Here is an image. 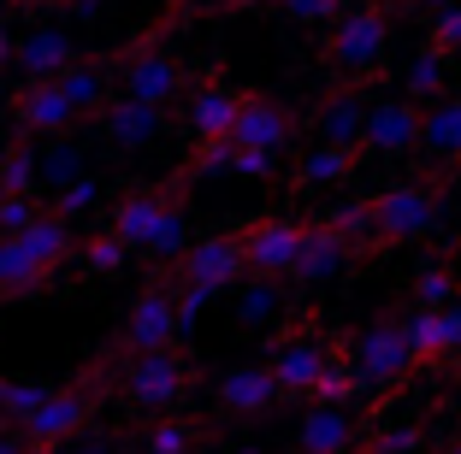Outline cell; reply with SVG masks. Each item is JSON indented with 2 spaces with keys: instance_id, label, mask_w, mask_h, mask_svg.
Segmentation results:
<instances>
[{
  "instance_id": "1",
  "label": "cell",
  "mask_w": 461,
  "mask_h": 454,
  "mask_svg": "<svg viewBox=\"0 0 461 454\" xmlns=\"http://www.w3.org/2000/svg\"><path fill=\"white\" fill-rule=\"evenodd\" d=\"M107 230L131 248V254L154 260H177L190 248V200H184V183L166 177V183H142V189H124L119 200L107 207Z\"/></svg>"
},
{
  "instance_id": "2",
  "label": "cell",
  "mask_w": 461,
  "mask_h": 454,
  "mask_svg": "<svg viewBox=\"0 0 461 454\" xmlns=\"http://www.w3.org/2000/svg\"><path fill=\"white\" fill-rule=\"evenodd\" d=\"M77 248H83L77 225L48 207L30 230H18V236L0 242V301H30V295H41L59 278V266L77 260Z\"/></svg>"
},
{
  "instance_id": "3",
  "label": "cell",
  "mask_w": 461,
  "mask_h": 454,
  "mask_svg": "<svg viewBox=\"0 0 461 454\" xmlns=\"http://www.w3.org/2000/svg\"><path fill=\"white\" fill-rule=\"evenodd\" d=\"M195 384H202V366L184 354V343L149 348V354H124L119 348V396L131 414H142V419L172 414V407L190 401Z\"/></svg>"
},
{
  "instance_id": "4",
  "label": "cell",
  "mask_w": 461,
  "mask_h": 454,
  "mask_svg": "<svg viewBox=\"0 0 461 454\" xmlns=\"http://www.w3.org/2000/svg\"><path fill=\"white\" fill-rule=\"evenodd\" d=\"M166 272H172L177 295H184V319H195L213 295L237 289V283L249 278L243 230H213V236H195L177 260H166Z\"/></svg>"
},
{
  "instance_id": "5",
  "label": "cell",
  "mask_w": 461,
  "mask_h": 454,
  "mask_svg": "<svg viewBox=\"0 0 461 454\" xmlns=\"http://www.w3.org/2000/svg\"><path fill=\"white\" fill-rule=\"evenodd\" d=\"M384 54H391V13L384 6H361L349 0L338 18H331V36H326V66L338 77H379L384 71Z\"/></svg>"
},
{
  "instance_id": "6",
  "label": "cell",
  "mask_w": 461,
  "mask_h": 454,
  "mask_svg": "<svg viewBox=\"0 0 461 454\" xmlns=\"http://www.w3.org/2000/svg\"><path fill=\"white\" fill-rule=\"evenodd\" d=\"M184 331H190V319H184V295H177L172 272L154 266V278L131 295V313H124V325H119V348L124 354H149V348L184 343Z\"/></svg>"
},
{
  "instance_id": "7",
  "label": "cell",
  "mask_w": 461,
  "mask_h": 454,
  "mask_svg": "<svg viewBox=\"0 0 461 454\" xmlns=\"http://www.w3.org/2000/svg\"><path fill=\"white\" fill-rule=\"evenodd\" d=\"M6 119H13L18 136H71L89 124V112H83L66 77H24L6 101Z\"/></svg>"
},
{
  "instance_id": "8",
  "label": "cell",
  "mask_w": 461,
  "mask_h": 454,
  "mask_svg": "<svg viewBox=\"0 0 461 454\" xmlns=\"http://www.w3.org/2000/svg\"><path fill=\"white\" fill-rule=\"evenodd\" d=\"M338 348L343 343L308 331V325L272 336V343H267V366H272V378H278V389H285V401H308L313 384H320V372L331 366V354H338Z\"/></svg>"
},
{
  "instance_id": "9",
  "label": "cell",
  "mask_w": 461,
  "mask_h": 454,
  "mask_svg": "<svg viewBox=\"0 0 461 454\" xmlns=\"http://www.w3.org/2000/svg\"><path fill=\"white\" fill-rule=\"evenodd\" d=\"M243 107H249V89H230L219 71H207V77L190 83V94H184L177 119H184L190 142H230V130H237Z\"/></svg>"
},
{
  "instance_id": "10",
  "label": "cell",
  "mask_w": 461,
  "mask_h": 454,
  "mask_svg": "<svg viewBox=\"0 0 461 454\" xmlns=\"http://www.w3.org/2000/svg\"><path fill=\"white\" fill-rule=\"evenodd\" d=\"M349 361H355V372H361L366 396H373V389H384V384H402V378L420 366V354L408 348L402 319H384V325H366L361 336H349Z\"/></svg>"
},
{
  "instance_id": "11",
  "label": "cell",
  "mask_w": 461,
  "mask_h": 454,
  "mask_svg": "<svg viewBox=\"0 0 461 454\" xmlns=\"http://www.w3.org/2000/svg\"><path fill=\"white\" fill-rule=\"evenodd\" d=\"M373 225H379V248L420 242L438 225V189L432 183H396L384 195H373Z\"/></svg>"
},
{
  "instance_id": "12",
  "label": "cell",
  "mask_w": 461,
  "mask_h": 454,
  "mask_svg": "<svg viewBox=\"0 0 461 454\" xmlns=\"http://www.w3.org/2000/svg\"><path fill=\"white\" fill-rule=\"evenodd\" d=\"M243 230V254H249V272H267V278H290L302 260V242H308V225L290 213H260L249 218Z\"/></svg>"
},
{
  "instance_id": "13",
  "label": "cell",
  "mask_w": 461,
  "mask_h": 454,
  "mask_svg": "<svg viewBox=\"0 0 461 454\" xmlns=\"http://www.w3.org/2000/svg\"><path fill=\"white\" fill-rule=\"evenodd\" d=\"M420 130H426V107L414 94H384L366 107V136L361 147L379 154V160H402V154H420Z\"/></svg>"
},
{
  "instance_id": "14",
  "label": "cell",
  "mask_w": 461,
  "mask_h": 454,
  "mask_svg": "<svg viewBox=\"0 0 461 454\" xmlns=\"http://www.w3.org/2000/svg\"><path fill=\"white\" fill-rule=\"evenodd\" d=\"M166 119H172V107H149V101L113 94L107 107L95 112V130L113 154H142V147H154V136L166 130Z\"/></svg>"
},
{
  "instance_id": "15",
  "label": "cell",
  "mask_w": 461,
  "mask_h": 454,
  "mask_svg": "<svg viewBox=\"0 0 461 454\" xmlns=\"http://www.w3.org/2000/svg\"><path fill=\"white\" fill-rule=\"evenodd\" d=\"M296 130H302V119H296L290 101L249 89V107H243V119H237V130H230V142H237V147H272V154H285V147L296 142Z\"/></svg>"
},
{
  "instance_id": "16",
  "label": "cell",
  "mask_w": 461,
  "mask_h": 454,
  "mask_svg": "<svg viewBox=\"0 0 461 454\" xmlns=\"http://www.w3.org/2000/svg\"><path fill=\"white\" fill-rule=\"evenodd\" d=\"M349 260H355V242L343 236L331 218H313V225H308V242H302V260H296V272H290V278L313 289V283H331L343 266H349Z\"/></svg>"
},
{
  "instance_id": "17",
  "label": "cell",
  "mask_w": 461,
  "mask_h": 454,
  "mask_svg": "<svg viewBox=\"0 0 461 454\" xmlns=\"http://www.w3.org/2000/svg\"><path fill=\"white\" fill-rule=\"evenodd\" d=\"M355 419L343 414V401H313L296 419V454H355Z\"/></svg>"
},
{
  "instance_id": "18",
  "label": "cell",
  "mask_w": 461,
  "mask_h": 454,
  "mask_svg": "<svg viewBox=\"0 0 461 454\" xmlns=\"http://www.w3.org/2000/svg\"><path fill=\"white\" fill-rule=\"evenodd\" d=\"M213 401L225 407L230 419H260L272 407V401H285V389H278V378H272V366H237V372L219 378Z\"/></svg>"
},
{
  "instance_id": "19",
  "label": "cell",
  "mask_w": 461,
  "mask_h": 454,
  "mask_svg": "<svg viewBox=\"0 0 461 454\" xmlns=\"http://www.w3.org/2000/svg\"><path fill=\"white\" fill-rule=\"evenodd\" d=\"M202 437H207L202 419L184 414V407H172V414H154V425L136 437L131 454H202Z\"/></svg>"
},
{
  "instance_id": "20",
  "label": "cell",
  "mask_w": 461,
  "mask_h": 454,
  "mask_svg": "<svg viewBox=\"0 0 461 454\" xmlns=\"http://www.w3.org/2000/svg\"><path fill=\"white\" fill-rule=\"evenodd\" d=\"M366 107H373V101H361L355 89L326 94V101L313 107V130H320V142H349V147H361V136H366Z\"/></svg>"
},
{
  "instance_id": "21",
  "label": "cell",
  "mask_w": 461,
  "mask_h": 454,
  "mask_svg": "<svg viewBox=\"0 0 461 454\" xmlns=\"http://www.w3.org/2000/svg\"><path fill=\"white\" fill-rule=\"evenodd\" d=\"M71 59H77V48H71L66 30H30L13 48V66L24 71V77H59Z\"/></svg>"
},
{
  "instance_id": "22",
  "label": "cell",
  "mask_w": 461,
  "mask_h": 454,
  "mask_svg": "<svg viewBox=\"0 0 461 454\" xmlns=\"http://www.w3.org/2000/svg\"><path fill=\"white\" fill-rule=\"evenodd\" d=\"M420 154L438 165L461 160V94H444L426 107V130H420Z\"/></svg>"
},
{
  "instance_id": "23",
  "label": "cell",
  "mask_w": 461,
  "mask_h": 454,
  "mask_svg": "<svg viewBox=\"0 0 461 454\" xmlns=\"http://www.w3.org/2000/svg\"><path fill=\"white\" fill-rule=\"evenodd\" d=\"M285 278H267V272H249L243 295H237V325L243 331H272V319L290 307V295L278 289Z\"/></svg>"
},
{
  "instance_id": "24",
  "label": "cell",
  "mask_w": 461,
  "mask_h": 454,
  "mask_svg": "<svg viewBox=\"0 0 461 454\" xmlns=\"http://www.w3.org/2000/svg\"><path fill=\"white\" fill-rule=\"evenodd\" d=\"M355 160H361V147H349V142H320L313 154H302V165H296V177H290V183H296V189H331V183H343V177L355 172Z\"/></svg>"
},
{
  "instance_id": "25",
  "label": "cell",
  "mask_w": 461,
  "mask_h": 454,
  "mask_svg": "<svg viewBox=\"0 0 461 454\" xmlns=\"http://www.w3.org/2000/svg\"><path fill=\"white\" fill-rule=\"evenodd\" d=\"M444 89H449V54L438 41H426L420 54H414V66L402 71V94H414L420 107H432V101H444Z\"/></svg>"
},
{
  "instance_id": "26",
  "label": "cell",
  "mask_w": 461,
  "mask_h": 454,
  "mask_svg": "<svg viewBox=\"0 0 461 454\" xmlns=\"http://www.w3.org/2000/svg\"><path fill=\"white\" fill-rule=\"evenodd\" d=\"M54 384L48 378H0V425H30L48 407Z\"/></svg>"
},
{
  "instance_id": "27",
  "label": "cell",
  "mask_w": 461,
  "mask_h": 454,
  "mask_svg": "<svg viewBox=\"0 0 461 454\" xmlns=\"http://www.w3.org/2000/svg\"><path fill=\"white\" fill-rule=\"evenodd\" d=\"M402 336H408V348L420 354V366L426 361H444V307H414L402 313Z\"/></svg>"
},
{
  "instance_id": "28",
  "label": "cell",
  "mask_w": 461,
  "mask_h": 454,
  "mask_svg": "<svg viewBox=\"0 0 461 454\" xmlns=\"http://www.w3.org/2000/svg\"><path fill=\"white\" fill-rule=\"evenodd\" d=\"M89 172V154H83V142H59L54 136V147H41V183H48V195L54 189H66V183H77V177Z\"/></svg>"
},
{
  "instance_id": "29",
  "label": "cell",
  "mask_w": 461,
  "mask_h": 454,
  "mask_svg": "<svg viewBox=\"0 0 461 454\" xmlns=\"http://www.w3.org/2000/svg\"><path fill=\"white\" fill-rule=\"evenodd\" d=\"M107 195V177L101 172H83L77 183H66V189H54V195H48V207H54L59 218H71V225H77L83 213H95V200Z\"/></svg>"
},
{
  "instance_id": "30",
  "label": "cell",
  "mask_w": 461,
  "mask_h": 454,
  "mask_svg": "<svg viewBox=\"0 0 461 454\" xmlns=\"http://www.w3.org/2000/svg\"><path fill=\"white\" fill-rule=\"evenodd\" d=\"M77 260H83V272H89V278H113V272H124V260H131V248H124V242L113 236L107 225H101L95 236H83Z\"/></svg>"
},
{
  "instance_id": "31",
  "label": "cell",
  "mask_w": 461,
  "mask_h": 454,
  "mask_svg": "<svg viewBox=\"0 0 461 454\" xmlns=\"http://www.w3.org/2000/svg\"><path fill=\"white\" fill-rule=\"evenodd\" d=\"M41 213H48V195H36V189H0V242L30 230Z\"/></svg>"
},
{
  "instance_id": "32",
  "label": "cell",
  "mask_w": 461,
  "mask_h": 454,
  "mask_svg": "<svg viewBox=\"0 0 461 454\" xmlns=\"http://www.w3.org/2000/svg\"><path fill=\"white\" fill-rule=\"evenodd\" d=\"M408 295H414L420 307H449V301L461 295V283H456V272H449V266H426L420 278H414V289H408Z\"/></svg>"
},
{
  "instance_id": "33",
  "label": "cell",
  "mask_w": 461,
  "mask_h": 454,
  "mask_svg": "<svg viewBox=\"0 0 461 454\" xmlns=\"http://www.w3.org/2000/svg\"><path fill=\"white\" fill-rule=\"evenodd\" d=\"M343 6H349V0H278V13H285L290 24H331Z\"/></svg>"
},
{
  "instance_id": "34",
  "label": "cell",
  "mask_w": 461,
  "mask_h": 454,
  "mask_svg": "<svg viewBox=\"0 0 461 454\" xmlns=\"http://www.w3.org/2000/svg\"><path fill=\"white\" fill-rule=\"evenodd\" d=\"M278 160H285V154H272V147H237V154H230V172L267 183V177H278Z\"/></svg>"
},
{
  "instance_id": "35",
  "label": "cell",
  "mask_w": 461,
  "mask_h": 454,
  "mask_svg": "<svg viewBox=\"0 0 461 454\" xmlns=\"http://www.w3.org/2000/svg\"><path fill=\"white\" fill-rule=\"evenodd\" d=\"M432 41L444 48V54H461V0H456V6H438V18H432Z\"/></svg>"
},
{
  "instance_id": "36",
  "label": "cell",
  "mask_w": 461,
  "mask_h": 454,
  "mask_svg": "<svg viewBox=\"0 0 461 454\" xmlns=\"http://www.w3.org/2000/svg\"><path fill=\"white\" fill-rule=\"evenodd\" d=\"M420 449V431L414 425H396V431H379V437L366 442V454H414Z\"/></svg>"
},
{
  "instance_id": "37",
  "label": "cell",
  "mask_w": 461,
  "mask_h": 454,
  "mask_svg": "<svg viewBox=\"0 0 461 454\" xmlns=\"http://www.w3.org/2000/svg\"><path fill=\"white\" fill-rule=\"evenodd\" d=\"M444 354H461V295L444 307Z\"/></svg>"
},
{
  "instance_id": "38",
  "label": "cell",
  "mask_w": 461,
  "mask_h": 454,
  "mask_svg": "<svg viewBox=\"0 0 461 454\" xmlns=\"http://www.w3.org/2000/svg\"><path fill=\"white\" fill-rule=\"evenodd\" d=\"M0 454H36V442H30L18 425H0Z\"/></svg>"
},
{
  "instance_id": "39",
  "label": "cell",
  "mask_w": 461,
  "mask_h": 454,
  "mask_svg": "<svg viewBox=\"0 0 461 454\" xmlns=\"http://www.w3.org/2000/svg\"><path fill=\"white\" fill-rule=\"evenodd\" d=\"M24 13H66V6H77V0H18Z\"/></svg>"
},
{
  "instance_id": "40",
  "label": "cell",
  "mask_w": 461,
  "mask_h": 454,
  "mask_svg": "<svg viewBox=\"0 0 461 454\" xmlns=\"http://www.w3.org/2000/svg\"><path fill=\"white\" fill-rule=\"evenodd\" d=\"M13 48H18V41H13V24H6V18H0V66H6V59H13Z\"/></svg>"
},
{
  "instance_id": "41",
  "label": "cell",
  "mask_w": 461,
  "mask_h": 454,
  "mask_svg": "<svg viewBox=\"0 0 461 454\" xmlns=\"http://www.w3.org/2000/svg\"><path fill=\"white\" fill-rule=\"evenodd\" d=\"M71 454H124V449H113V442H83V449H71Z\"/></svg>"
},
{
  "instance_id": "42",
  "label": "cell",
  "mask_w": 461,
  "mask_h": 454,
  "mask_svg": "<svg viewBox=\"0 0 461 454\" xmlns=\"http://www.w3.org/2000/svg\"><path fill=\"white\" fill-rule=\"evenodd\" d=\"M6 101H13V83H6V71H0V107H6Z\"/></svg>"
},
{
  "instance_id": "43",
  "label": "cell",
  "mask_w": 461,
  "mask_h": 454,
  "mask_svg": "<svg viewBox=\"0 0 461 454\" xmlns=\"http://www.w3.org/2000/svg\"><path fill=\"white\" fill-rule=\"evenodd\" d=\"M414 6H432V13H438V6H456V0H414Z\"/></svg>"
},
{
  "instance_id": "44",
  "label": "cell",
  "mask_w": 461,
  "mask_h": 454,
  "mask_svg": "<svg viewBox=\"0 0 461 454\" xmlns=\"http://www.w3.org/2000/svg\"><path fill=\"white\" fill-rule=\"evenodd\" d=\"M0 189H6V147H0Z\"/></svg>"
},
{
  "instance_id": "45",
  "label": "cell",
  "mask_w": 461,
  "mask_h": 454,
  "mask_svg": "<svg viewBox=\"0 0 461 454\" xmlns=\"http://www.w3.org/2000/svg\"><path fill=\"white\" fill-rule=\"evenodd\" d=\"M13 6H18V0H0V13H13Z\"/></svg>"
},
{
  "instance_id": "46",
  "label": "cell",
  "mask_w": 461,
  "mask_h": 454,
  "mask_svg": "<svg viewBox=\"0 0 461 454\" xmlns=\"http://www.w3.org/2000/svg\"><path fill=\"white\" fill-rule=\"evenodd\" d=\"M36 454H71V449H36Z\"/></svg>"
},
{
  "instance_id": "47",
  "label": "cell",
  "mask_w": 461,
  "mask_h": 454,
  "mask_svg": "<svg viewBox=\"0 0 461 454\" xmlns=\"http://www.w3.org/2000/svg\"><path fill=\"white\" fill-rule=\"evenodd\" d=\"M361 6H391V0H361Z\"/></svg>"
},
{
  "instance_id": "48",
  "label": "cell",
  "mask_w": 461,
  "mask_h": 454,
  "mask_svg": "<svg viewBox=\"0 0 461 454\" xmlns=\"http://www.w3.org/2000/svg\"><path fill=\"white\" fill-rule=\"evenodd\" d=\"M449 454H461V437H456V442H449Z\"/></svg>"
},
{
  "instance_id": "49",
  "label": "cell",
  "mask_w": 461,
  "mask_h": 454,
  "mask_svg": "<svg viewBox=\"0 0 461 454\" xmlns=\"http://www.w3.org/2000/svg\"><path fill=\"white\" fill-rule=\"evenodd\" d=\"M225 454H243V449H225Z\"/></svg>"
}]
</instances>
